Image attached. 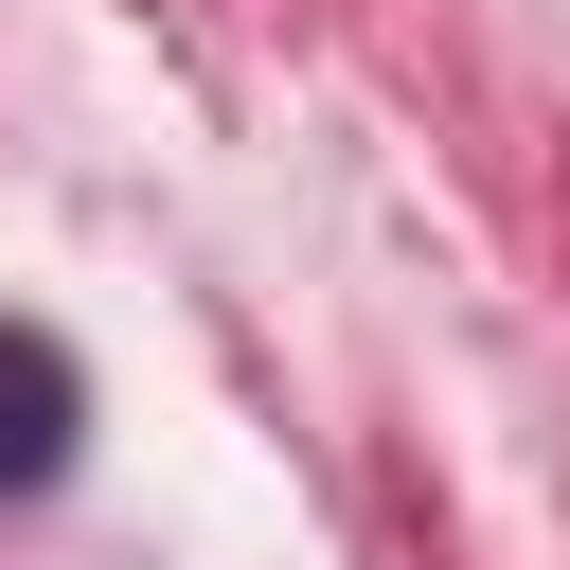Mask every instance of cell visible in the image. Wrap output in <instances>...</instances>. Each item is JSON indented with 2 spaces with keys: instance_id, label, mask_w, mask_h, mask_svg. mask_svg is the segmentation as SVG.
Returning <instances> with one entry per match:
<instances>
[{
  "instance_id": "cell-1",
  "label": "cell",
  "mask_w": 570,
  "mask_h": 570,
  "mask_svg": "<svg viewBox=\"0 0 570 570\" xmlns=\"http://www.w3.org/2000/svg\"><path fill=\"white\" fill-rule=\"evenodd\" d=\"M71 428H89V374H71L36 321H0V499L71 481Z\"/></svg>"
}]
</instances>
